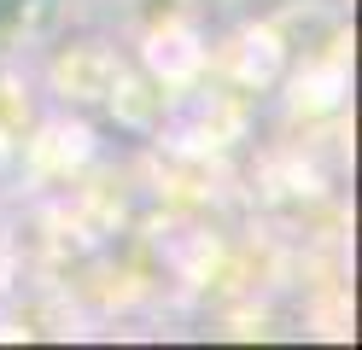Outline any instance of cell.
<instances>
[{"label": "cell", "mask_w": 362, "mask_h": 350, "mask_svg": "<svg viewBox=\"0 0 362 350\" xmlns=\"http://www.w3.org/2000/svg\"><path fill=\"white\" fill-rule=\"evenodd\" d=\"M24 6H30V0H0V47H6V41H12V30L24 23Z\"/></svg>", "instance_id": "cell-1"}]
</instances>
